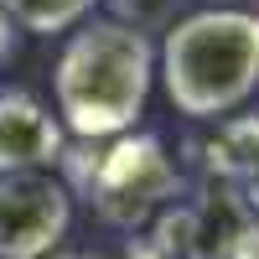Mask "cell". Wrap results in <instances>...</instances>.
Returning <instances> with one entry per match:
<instances>
[{
    "instance_id": "4",
    "label": "cell",
    "mask_w": 259,
    "mask_h": 259,
    "mask_svg": "<svg viewBox=\"0 0 259 259\" xmlns=\"http://www.w3.org/2000/svg\"><path fill=\"white\" fill-rule=\"evenodd\" d=\"M161 233L182 259H259V212L239 182L207 177L197 202H182L161 218Z\"/></svg>"
},
{
    "instance_id": "2",
    "label": "cell",
    "mask_w": 259,
    "mask_h": 259,
    "mask_svg": "<svg viewBox=\"0 0 259 259\" xmlns=\"http://www.w3.org/2000/svg\"><path fill=\"white\" fill-rule=\"evenodd\" d=\"M171 109L187 119H228L259 89V16L207 6L177 16L156 52Z\"/></svg>"
},
{
    "instance_id": "9",
    "label": "cell",
    "mask_w": 259,
    "mask_h": 259,
    "mask_svg": "<svg viewBox=\"0 0 259 259\" xmlns=\"http://www.w3.org/2000/svg\"><path fill=\"white\" fill-rule=\"evenodd\" d=\"M114 6V21L130 31H166L171 21H177V0H109Z\"/></svg>"
},
{
    "instance_id": "5",
    "label": "cell",
    "mask_w": 259,
    "mask_h": 259,
    "mask_svg": "<svg viewBox=\"0 0 259 259\" xmlns=\"http://www.w3.org/2000/svg\"><path fill=\"white\" fill-rule=\"evenodd\" d=\"M73 223V192L52 171L0 177V259H47Z\"/></svg>"
},
{
    "instance_id": "8",
    "label": "cell",
    "mask_w": 259,
    "mask_h": 259,
    "mask_svg": "<svg viewBox=\"0 0 259 259\" xmlns=\"http://www.w3.org/2000/svg\"><path fill=\"white\" fill-rule=\"evenodd\" d=\"M94 6H99V0H6L16 31H31V36L73 31V26H83V21H89Z\"/></svg>"
},
{
    "instance_id": "11",
    "label": "cell",
    "mask_w": 259,
    "mask_h": 259,
    "mask_svg": "<svg viewBox=\"0 0 259 259\" xmlns=\"http://www.w3.org/2000/svg\"><path fill=\"white\" fill-rule=\"evenodd\" d=\"M239 187H244V197H249V207H254V212H259V166H254V171H249V177H244V182H239Z\"/></svg>"
},
{
    "instance_id": "7",
    "label": "cell",
    "mask_w": 259,
    "mask_h": 259,
    "mask_svg": "<svg viewBox=\"0 0 259 259\" xmlns=\"http://www.w3.org/2000/svg\"><path fill=\"white\" fill-rule=\"evenodd\" d=\"M254 166H259V114L218 119V140L207 145V177L244 182Z\"/></svg>"
},
{
    "instance_id": "3",
    "label": "cell",
    "mask_w": 259,
    "mask_h": 259,
    "mask_svg": "<svg viewBox=\"0 0 259 259\" xmlns=\"http://www.w3.org/2000/svg\"><path fill=\"white\" fill-rule=\"evenodd\" d=\"M78 182L104 223L140 228L171 207V197L182 192V171L156 135H114L104 150H94V161L78 171Z\"/></svg>"
},
{
    "instance_id": "10",
    "label": "cell",
    "mask_w": 259,
    "mask_h": 259,
    "mask_svg": "<svg viewBox=\"0 0 259 259\" xmlns=\"http://www.w3.org/2000/svg\"><path fill=\"white\" fill-rule=\"evenodd\" d=\"M16 57V21H11V11H6V0H0V68Z\"/></svg>"
},
{
    "instance_id": "1",
    "label": "cell",
    "mask_w": 259,
    "mask_h": 259,
    "mask_svg": "<svg viewBox=\"0 0 259 259\" xmlns=\"http://www.w3.org/2000/svg\"><path fill=\"white\" fill-rule=\"evenodd\" d=\"M150 83H156V47L150 36L119 26V21H83L57 57L52 94L57 124L78 140H114L145 114Z\"/></svg>"
},
{
    "instance_id": "6",
    "label": "cell",
    "mask_w": 259,
    "mask_h": 259,
    "mask_svg": "<svg viewBox=\"0 0 259 259\" xmlns=\"http://www.w3.org/2000/svg\"><path fill=\"white\" fill-rule=\"evenodd\" d=\"M62 161V124L26 89H0V177L52 171Z\"/></svg>"
},
{
    "instance_id": "13",
    "label": "cell",
    "mask_w": 259,
    "mask_h": 259,
    "mask_svg": "<svg viewBox=\"0 0 259 259\" xmlns=\"http://www.w3.org/2000/svg\"><path fill=\"white\" fill-rule=\"evenodd\" d=\"M207 6H239V0H207Z\"/></svg>"
},
{
    "instance_id": "12",
    "label": "cell",
    "mask_w": 259,
    "mask_h": 259,
    "mask_svg": "<svg viewBox=\"0 0 259 259\" xmlns=\"http://www.w3.org/2000/svg\"><path fill=\"white\" fill-rule=\"evenodd\" d=\"M47 259H104V254H47Z\"/></svg>"
}]
</instances>
